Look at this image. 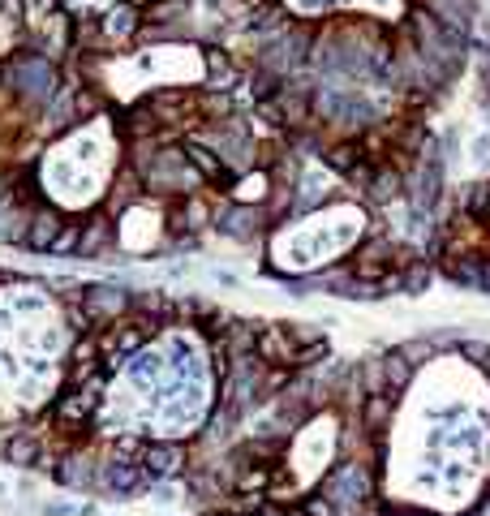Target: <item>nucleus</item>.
Returning <instances> with one entry per match:
<instances>
[{"mask_svg": "<svg viewBox=\"0 0 490 516\" xmlns=\"http://www.w3.org/2000/svg\"><path fill=\"white\" fill-rule=\"evenodd\" d=\"M164 220H168V233L190 241L198 233H207V228L215 224V207H211V194L198 190V194H185V198H172V203H164Z\"/></svg>", "mask_w": 490, "mask_h": 516, "instance_id": "7", "label": "nucleus"}, {"mask_svg": "<svg viewBox=\"0 0 490 516\" xmlns=\"http://www.w3.org/2000/svg\"><path fill=\"white\" fill-rule=\"evenodd\" d=\"M78 310L91 332H108L112 323H121L125 314L134 310V289H121V284H86Z\"/></svg>", "mask_w": 490, "mask_h": 516, "instance_id": "5", "label": "nucleus"}, {"mask_svg": "<svg viewBox=\"0 0 490 516\" xmlns=\"http://www.w3.org/2000/svg\"><path fill=\"white\" fill-rule=\"evenodd\" d=\"M271 194H276V177L263 168H250L241 172L233 181V190H228V203H241V207H267Z\"/></svg>", "mask_w": 490, "mask_h": 516, "instance_id": "11", "label": "nucleus"}, {"mask_svg": "<svg viewBox=\"0 0 490 516\" xmlns=\"http://www.w3.org/2000/svg\"><path fill=\"white\" fill-rule=\"evenodd\" d=\"M409 516H426V512H409Z\"/></svg>", "mask_w": 490, "mask_h": 516, "instance_id": "19", "label": "nucleus"}, {"mask_svg": "<svg viewBox=\"0 0 490 516\" xmlns=\"http://www.w3.org/2000/svg\"><path fill=\"white\" fill-rule=\"evenodd\" d=\"M121 129L108 117H91L78 129H69L65 138H56L39 160V194L43 203H52L56 211H91L104 207V198L112 190L121 172Z\"/></svg>", "mask_w": 490, "mask_h": 516, "instance_id": "1", "label": "nucleus"}, {"mask_svg": "<svg viewBox=\"0 0 490 516\" xmlns=\"http://www.w3.org/2000/svg\"><path fill=\"white\" fill-rule=\"evenodd\" d=\"M142 473H147L151 482H177L190 473L194 465V452L185 439H147L142 443V456H138Z\"/></svg>", "mask_w": 490, "mask_h": 516, "instance_id": "6", "label": "nucleus"}, {"mask_svg": "<svg viewBox=\"0 0 490 516\" xmlns=\"http://www.w3.org/2000/svg\"><path fill=\"white\" fill-rule=\"evenodd\" d=\"M65 211H56L52 203H43L39 211H31V220H26V237H22V246L26 250H35V254H52L56 246V237H61V228H65Z\"/></svg>", "mask_w": 490, "mask_h": 516, "instance_id": "9", "label": "nucleus"}, {"mask_svg": "<svg viewBox=\"0 0 490 516\" xmlns=\"http://www.w3.org/2000/svg\"><path fill=\"white\" fill-rule=\"evenodd\" d=\"M112 246H117V220L108 211H95L91 220H82V246H78L82 258H99Z\"/></svg>", "mask_w": 490, "mask_h": 516, "instance_id": "13", "label": "nucleus"}, {"mask_svg": "<svg viewBox=\"0 0 490 516\" xmlns=\"http://www.w3.org/2000/svg\"><path fill=\"white\" fill-rule=\"evenodd\" d=\"M5 5H9V0H0V9H5Z\"/></svg>", "mask_w": 490, "mask_h": 516, "instance_id": "20", "label": "nucleus"}, {"mask_svg": "<svg viewBox=\"0 0 490 516\" xmlns=\"http://www.w3.org/2000/svg\"><path fill=\"white\" fill-rule=\"evenodd\" d=\"M465 155H469V164L478 168V172H486V168H490V129H478V134H469Z\"/></svg>", "mask_w": 490, "mask_h": 516, "instance_id": "16", "label": "nucleus"}, {"mask_svg": "<svg viewBox=\"0 0 490 516\" xmlns=\"http://www.w3.org/2000/svg\"><path fill=\"white\" fill-rule=\"evenodd\" d=\"M43 512H48V516H78L74 504H43Z\"/></svg>", "mask_w": 490, "mask_h": 516, "instance_id": "17", "label": "nucleus"}, {"mask_svg": "<svg viewBox=\"0 0 490 516\" xmlns=\"http://www.w3.org/2000/svg\"><path fill=\"white\" fill-rule=\"evenodd\" d=\"M164 233H168L164 207L151 203V198H138L134 207H125L117 215V246L129 254H151L164 241Z\"/></svg>", "mask_w": 490, "mask_h": 516, "instance_id": "4", "label": "nucleus"}, {"mask_svg": "<svg viewBox=\"0 0 490 516\" xmlns=\"http://www.w3.org/2000/svg\"><path fill=\"white\" fill-rule=\"evenodd\" d=\"M198 516H228V512H220V508H207V512H198Z\"/></svg>", "mask_w": 490, "mask_h": 516, "instance_id": "18", "label": "nucleus"}, {"mask_svg": "<svg viewBox=\"0 0 490 516\" xmlns=\"http://www.w3.org/2000/svg\"><path fill=\"white\" fill-rule=\"evenodd\" d=\"M0 456L18 469H48V439H43V430H31V426L5 430Z\"/></svg>", "mask_w": 490, "mask_h": 516, "instance_id": "8", "label": "nucleus"}, {"mask_svg": "<svg viewBox=\"0 0 490 516\" xmlns=\"http://www.w3.org/2000/svg\"><path fill=\"white\" fill-rule=\"evenodd\" d=\"M370 224L374 220L362 203L331 198L327 207L280 220V228L267 241V263L276 267L280 276H314V271H323L327 263H336V258L362 246Z\"/></svg>", "mask_w": 490, "mask_h": 516, "instance_id": "2", "label": "nucleus"}, {"mask_svg": "<svg viewBox=\"0 0 490 516\" xmlns=\"http://www.w3.org/2000/svg\"><path fill=\"white\" fill-rule=\"evenodd\" d=\"M263 220H267L263 207L228 203L224 211H215V228H220L224 237H233V241H254L258 233H263Z\"/></svg>", "mask_w": 490, "mask_h": 516, "instance_id": "10", "label": "nucleus"}, {"mask_svg": "<svg viewBox=\"0 0 490 516\" xmlns=\"http://www.w3.org/2000/svg\"><path fill=\"white\" fill-rule=\"evenodd\" d=\"M86 69H99L108 82V95L121 104H138L151 91L168 86H207V48L198 43H160V48H138L108 61H86Z\"/></svg>", "mask_w": 490, "mask_h": 516, "instance_id": "3", "label": "nucleus"}, {"mask_svg": "<svg viewBox=\"0 0 490 516\" xmlns=\"http://www.w3.org/2000/svg\"><path fill=\"white\" fill-rule=\"evenodd\" d=\"M396 409H400V396H396V392H374V396L362 400V409H357V422H362V430H366L370 439H383V430L392 426Z\"/></svg>", "mask_w": 490, "mask_h": 516, "instance_id": "12", "label": "nucleus"}, {"mask_svg": "<svg viewBox=\"0 0 490 516\" xmlns=\"http://www.w3.org/2000/svg\"><path fill=\"white\" fill-rule=\"evenodd\" d=\"M383 383H387V392H405V387L413 383V362H409V353L405 349H387L383 357Z\"/></svg>", "mask_w": 490, "mask_h": 516, "instance_id": "14", "label": "nucleus"}, {"mask_svg": "<svg viewBox=\"0 0 490 516\" xmlns=\"http://www.w3.org/2000/svg\"><path fill=\"white\" fill-rule=\"evenodd\" d=\"M301 516H340V499H331L327 491H306L301 495V504H297Z\"/></svg>", "mask_w": 490, "mask_h": 516, "instance_id": "15", "label": "nucleus"}]
</instances>
